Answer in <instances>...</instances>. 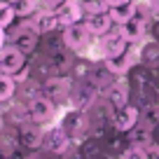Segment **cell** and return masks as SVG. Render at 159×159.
Listing matches in <instances>:
<instances>
[{
    "instance_id": "obj_1",
    "label": "cell",
    "mask_w": 159,
    "mask_h": 159,
    "mask_svg": "<svg viewBox=\"0 0 159 159\" xmlns=\"http://www.w3.org/2000/svg\"><path fill=\"white\" fill-rule=\"evenodd\" d=\"M26 110H28V119L35 122V124H40V126H49L56 119V112H59V108H56L54 101H49L42 94L35 96L33 101H28Z\"/></svg>"
},
{
    "instance_id": "obj_2",
    "label": "cell",
    "mask_w": 159,
    "mask_h": 159,
    "mask_svg": "<svg viewBox=\"0 0 159 159\" xmlns=\"http://www.w3.org/2000/svg\"><path fill=\"white\" fill-rule=\"evenodd\" d=\"M42 143H45V126L35 124V122H24L19 126V145L26 150V152H40L42 150Z\"/></svg>"
},
{
    "instance_id": "obj_3",
    "label": "cell",
    "mask_w": 159,
    "mask_h": 159,
    "mask_svg": "<svg viewBox=\"0 0 159 159\" xmlns=\"http://www.w3.org/2000/svg\"><path fill=\"white\" fill-rule=\"evenodd\" d=\"M42 150L66 157V154L73 150V140H70V136L63 131L61 124L59 126H49V129H45V143H42Z\"/></svg>"
},
{
    "instance_id": "obj_4",
    "label": "cell",
    "mask_w": 159,
    "mask_h": 159,
    "mask_svg": "<svg viewBox=\"0 0 159 159\" xmlns=\"http://www.w3.org/2000/svg\"><path fill=\"white\" fill-rule=\"evenodd\" d=\"M70 91H73V84H70V80L63 77V75L47 77L45 84H42V96H47L49 101H54L56 105L70 101Z\"/></svg>"
},
{
    "instance_id": "obj_5",
    "label": "cell",
    "mask_w": 159,
    "mask_h": 159,
    "mask_svg": "<svg viewBox=\"0 0 159 159\" xmlns=\"http://www.w3.org/2000/svg\"><path fill=\"white\" fill-rule=\"evenodd\" d=\"M140 122V108L134 103H126L124 108L115 110L112 115V131L117 134H129L131 129H136Z\"/></svg>"
},
{
    "instance_id": "obj_6",
    "label": "cell",
    "mask_w": 159,
    "mask_h": 159,
    "mask_svg": "<svg viewBox=\"0 0 159 159\" xmlns=\"http://www.w3.org/2000/svg\"><path fill=\"white\" fill-rule=\"evenodd\" d=\"M138 59H140V49H138V54H134V49H126L124 54L103 59V63H105V70H108L110 75H119V77H124V75L134 68V63Z\"/></svg>"
},
{
    "instance_id": "obj_7",
    "label": "cell",
    "mask_w": 159,
    "mask_h": 159,
    "mask_svg": "<svg viewBox=\"0 0 159 159\" xmlns=\"http://www.w3.org/2000/svg\"><path fill=\"white\" fill-rule=\"evenodd\" d=\"M24 63H26V54L19 52L14 45L5 47L0 52V73L2 75H12L14 77L19 70H24Z\"/></svg>"
},
{
    "instance_id": "obj_8",
    "label": "cell",
    "mask_w": 159,
    "mask_h": 159,
    "mask_svg": "<svg viewBox=\"0 0 159 159\" xmlns=\"http://www.w3.org/2000/svg\"><path fill=\"white\" fill-rule=\"evenodd\" d=\"M54 14H56V19H59V24L66 28V26L80 24V19L84 16V12H82V2H80V0H63L54 10Z\"/></svg>"
},
{
    "instance_id": "obj_9",
    "label": "cell",
    "mask_w": 159,
    "mask_h": 159,
    "mask_svg": "<svg viewBox=\"0 0 159 159\" xmlns=\"http://www.w3.org/2000/svg\"><path fill=\"white\" fill-rule=\"evenodd\" d=\"M89 28L87 26H80V24H73V26H66L63 28V45L68 49H84L89 45Z\"/></svg>"
},
{
    "instance_id": "obj_10",
    "label": "cell",
    "mask_w": 159,
    "mask_h": 159,
    "mask_svg": "<svg viewBox=\"0 0 159 159\" xmlns=\"http://www.w3.org/2000/svg\"><path fill=\"white\" fill-rule=\"evenodd\" d=\"M38 28L35 26H24V28H19L14 33V40H12V45L16 47L19 52H24V54H30V52L38 47Z\"/></svg>"
},
{
    "instance_id": "obj_11",
    "label": "cell",
    "mask_w": 159,
    "mask_h": 159,
    "mask_svg": "<svg viewBox=\"0 0 159 159\" xmlns=\"http://www.w3.org/2000/svg\"><path fill=\"white\" fill-rule=\"evenodd\" d=\"M129 45H131V42L124 38L122 28L115 30V33L103 35V59H108V56H117V54H124V52L129 49Z\"/></svg>"
},
{
    "instance_id": "obj_12",
    "label": "cell",
    "mask_w": 159,
    "mask_h": 159,
    "mask_svg": "<svg viewBox=\"0 0 159 159\" xmlns=\"http://www.w3.org/2000/svg\"><path fill=\"white\" fill-rule=\"evenodd\" d=\"M94 98H96V87H89V84H82L77 89L70 91V105L75 110H87L94 105Z\"/></svg>"
},
{
    "instance_id": "obj_13",
    "label": "cell",
    "mask_w": 159,
    "mask_h": 159,
    "mask_svg": "<svg viewBox=\"0 0 159 159\" xmlns=\"http://www.w3.org/2000/svg\"><path fill=\"white\" fill-rule=\"evenodd\" d=\"M108 14H110V19H112V24L124 26L126 21H131L138 14V5H136V0H129V2H122V5H117V7H108Z\"/></svg>"
},
{
    "instance_id": "obj_14",
    "label": "cell",
    "mask_w": 159,
    "mask_h": 159,
    "mask_svg": "<svg viewBox=\"0 0 159 159\" xmlns=\"http://www.w3.org/2000/svg\"><path fill=\"white\" fill-rule=\"evenodd\" d=\"M84 26L89 28V33L94 35V38H103V35H108L110 28H112V19H110L108 12H98V14H91Z\"/></svg>"
},
{
    "instance_id": "obj_15",
    "label": "cell",
    "mask_w": 159,
    "mask_h": 159,
    "mask_svg": "<svg viewBox=\"0 0 159 159\" xmlns=\"http://www.w3.org/2000/svg\"><path fill=\"white\" fill-rule=\"evenodd\" d=\"M129 84L126 82H122V84H110V89H108V105L110 108H115V110H119V108H124L126 103H129Z\"/></svg>"
},
{
    "instance_id": "obj_16",
    "label": "cell",
    "mask_w": 159,
    "mask_h": 159,
    "mask_svg": "<svg viewBox=\"0 0 159 159\" xmlns=\"http://www.w3.org/2000/svg\"><path fill=\"white\" fill-rule=\"evenodd\" d=\"M126 138H129V145H136V148H150V145L154 143V131L148 129V126L138 124L136 129H131L129 134H126Z\"/></svg>"
},
{
    "instance_id": "obj_17",
    "label": "cell",
    "mask_w": 159,
    "mask_h": 159,
    "mask_svg": "<svg viewBox=\"0 0 159 159\" xmlns=\"http://www.w3.org/2000/svg\"><path fill=\"white\" fill-rule=\"evenodd\" d=\"M119 28H122V33H124V38L129 40V42H140L143 35H145V19L136 14L131 21H126V24L119 26Z\"/></svg>"
},
{
    "instance_id": "obj_18",
    "label": "cell",
    "mask_w": 159,
    "mask_h": 159,
    "mask_svg": "<svg viewBox=\"0 0 159 159\" xmlns=\"http://www.w3.org/2000/svg\"><path fill=\"white\" fill-rule=\"evenodd\" d=\"M140 61H143L148 68H159V42L152 40V42H145L140 47Z\"/></svg>"
},
{
    "instance_id": "obj_19",
    "label": "cell",
    "mask_w": 159,
    "mask_h": 159,
    "mask_svg": "<svg viewBox=\"0 0 159 159\" xmlns=\"http://www.w3.org/2000/svg\"><path fill=\"white\" fill-rule=\"evenodd\" d=\"M16 94V80L12 75H2L0 73V103L12 101Z\"/></svg>"
},
{
    "instance_id": "obj_20",
    "label": "cell",
    "mask_w": 159,
    "mask_h": 159,
    "mask_svg": "<svg viewBox=\"0 0 159 159\" xmlns=\"http://www.w3.org/2000/svg\"><path fill=\"white\" fill-rule=\"evenodd\" d=\"M35 28H38V33H54L56 28H61V24H59V19H56L54 12H47V14L38 16Z\"/></svg>"
},
{
    "instance_id": "obj_21",
    "label": "cell",
    "mask_w": 159,
    "mask_h": 159,
    "mask_svg": "<svg viewBox=\"0 0 159 159\" xmlns=\"http://www.w3.org/2000/svg\"><path fill=\"white\" fill-rule=\"evenodd\" d=\"M14 19H16V14H14V10H12L10 0H0V28L2 30L10 28Z\"/></svg>"
},
{
    "instance_id": "obj_22",
    "label": "cell",
    "mask_w": 159,
    "mask_h": 159,
    "mask_svg": "<svg viewBox=\"0 0 159 159\" xmlns=\"http://www.w3.org/2000/svg\"><path fill=\"white\" fill-rule=\"evenodd\" d=\"M10 5L16 16H28L35 12V0H10Z\"/></svg>"
},
{
    "instance_id": "obj_23",
    "label": "cell",
    "mask_w": 159,
    "mask_h": 159,
    "mask_svg": "<svg viewBox=\"0 0 159 159\" xmlns=\"http://www.w3.org/2000/svg\"><path fill=\"white\" fill-rule=\"evenodd\" d=\"M49 68L56 70V73H61V70H68V68H70L68 54H66L63 49H61V52H52V63H49Z\"/></svg>"
},
{
    "instance_id": "obj_24",
    "label": "cell",
    "mask_w": 159,
    "mask_h": 159,
    "mask_svg": "<svg viewBox=\"0 0 159 159\" xmlns=\"http://www.w3.org/2000/svg\"><path fill=\"white\" fill-rule=\"evenodd\" d=\"M119 159H148V150H145V148H136V145H129L124 152L119 154Z\"/></svg>"
},
{
    "instance_id": "obj_25",
    "label": "cell",
    "mask_w": 159,
    "mask_h": 159,
    "mask_svg": "<svg viewBox=\"0 0 159 159\" xmlns=\"http://www.w3.org/2000/svg\"><path fill=\"white\" fill-rule=\"evenodd\" d=\"M33 159H63V157L54 154V152H47V150H40V152H33Z\"/></svg>"
},
{
    "instance_id": "obj_26",
    "label": "cell",
    "mask_w": 159,
    "mask_h": 159,
    "mask_svg": "<svg viewBox=\"0 0 159 159\" xmlns=\"http://www.w3.org/2000/svg\"><path fill=\"white\" fill-rule=\"evenodd\" d=\"M145 150H148V159H159V143H152Z\"/></svg>"
},
{
    "instance_id": "obj_27",
    "label": "cell",
    "mask_w": 159,
    "mask_h": 159,
    "mask_svg": "<svg viewBox=\"0 0 159 159\" xmlns=\"http://www.w3.org/2000/svg\"><path fill=\"white\" fill-rule=\"evenodd\" d=\"M122 2H129V0H103L105 7H117V5H122Z\"/></svg>"
},
{
    "instance_id": "obj_28",
    "label": "cell",
    "mask_w": 159,
    "mask_h": 159,
    "mask_svg": "<svg viewBox=\"0 0 159 159\" xmlns=\"http://www.w3.org/2000/svg\"><path fill=\"white\" fill-rule=\"evenodd\" d=\"M103 159H115V157H112V154H108V152H105V157H103Z\"/></svg>"
},
{
    "instance_id": "obj_29",
    "label": "cell",
    "mask_w": 159,
    "mask_h": 159,
    "mask_svg": "<svg viewBox=\"0 0 159 159\" xmlns=\"http://www.w3.org/2000/svg\"><path fill=\"white\" fill-rule=\"evenodd\" d=\"M0 115H2V110H0Z\"/></svg>"
},
{
    "instance_id": "obj_30",
    "label": "cell",
    "mask_w": 159,
    "mask_h": 159,
    "mask_svg": "<svg viewBox=\"0 0 159 159\" xmlns=\"http://www.w3.org/2000/svg\"><path fill=\"white\" fill-rule=\"evenodd\" d=\"M80 2H82V0H80Z\"/></svg>"
}]
</instances>
